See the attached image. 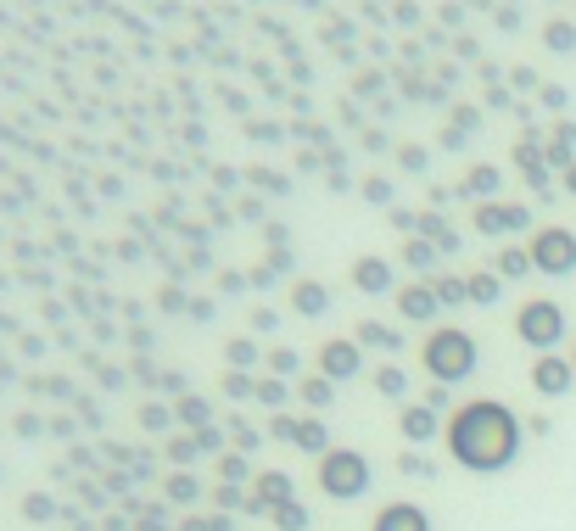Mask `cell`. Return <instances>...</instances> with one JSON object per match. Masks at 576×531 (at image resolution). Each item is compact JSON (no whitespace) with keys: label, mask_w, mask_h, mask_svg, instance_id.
Masks as SVG:
<instances>
[{"label":"cell","mask_w":576,"mask_h":531,"mask_svg":"<svg viewBox=\"0 0 576 531\" xmlns=\"http://www.w3.org/2000/svg\"><path fill=\"white\" fill-rule=\"evenodd\" d=\"M168 419H174V409H163V402H146V409H140V425H146V431H163Z\"/></svg>","instance_id":"ab89813d"},{"label":"cell","mask_w":576,"mask_h":531,"mask_svg":"<svg viewBox=\"0 0 576 531\" xmlns=\"http://www.w3.org/2000/svg\"><path fill=\"white\" fill-rule=\"evenodd\" d=\"M526 252H531V263H538L543 274H571L576 269V236H571V229H560V224L538 229Z\"/></svg>","instance_id":"5b68a950"},{"label":"cell","mask_w":576,"mask_h":531,"mask_svg":"<svg viewBox=\"0 0 576 531\" xmlns=\"http://www.w3.org/2000/svg\"><path fill=\"white\" fill-rule=\"evenodd\" d=\"M476 229H481V236H504V229H509L504 202H481V207H476Z\"/></svg>","instance_id":"d4e9b609"},{"label":"cell","mask_w":576,"mask_h":531,"mask_svg":"<svg viewBox=\"0 0 576 531\" xmlns=\"http://www.w3.org/2000/svg\"><path fill=\"white\" fill-rule=\"evenodd\" d=\"M397 313L409 319V325H431V319L442 313L431 280H414V286H397Z\"/></svg>","instance_id":"ba28073f"},{"label":"cell","mask_w":576,"mask_h":531,"mask_svg":"<svg viewBox=\"0 0 576 531\" xmlns=\"http://www.w3.org/2000/svg\"><path fill=\"white\" fill-rule=\"evenodd\" d=\"M370 531H431V515L420 503H380Z\"/></svg>","instance_id":"9c48e42d"},{"label":"cell","mask_w":576,"mask_h":531,"mask_svg":"<svg viewBox=\"0 0 576 531\" xmlns=\"http://www.w3.org/2000/svg\"><path fill=\"white\" fill-rule=\"evenodd\" d=\"M23 515H29V520H39V526H46V520L56 515V503H51V493H29V498H23Z\"/></svg>","instance_id":"d590c367"},{"label":"cell","mask_w":576,"mask_h":531,"mask_svg":"<svg viewBox=\"0 0 576 531\" xmlns=\"http://www.w3.org/2000/svg\"><path fill=\"white\" fill-rule=\"evenodd\" d=\"M296 431H303V414H269V436L274 442H296Z\"/></svg>","instance_id":"1f68e13d"},{"label":"cell","mask_w":576,"mask_h":531,"mask_svg":"<svg viewBox=\"0 0 576 531\" xmlns=\"http://www.w3.org/2000/svg\"><path fill=\"white\" fill-rule=\"evenodd\" d=\"M219 481H230V486H241V481H258V476H252V464H246V453H236V448H230V453L219 459Z\"/></svg>","instance_id":"83f0119b"},{"label":"cell","mask_w":576,"mask_h":531,"mask_svg":"<svg viewBox=\"0 0 576 531\" xmlns=\"http://www.w3.org/2000/svg\"><path fill=\"white\" fill-rule=\"evenodd\" d=\"M296 448L325 459L330 453V431H325V414H303V431H296Z\"/></svg>","instance_id":"2e32d148"},{"label":"cell","mask_w":576,"mask_h":531,"mask_svg":"<svg viewBox=\"0 0 576 531\" xmlns=\"http://www.w3.org/2000/svg\"><path fill=\"white\" fill-rule=\"evenodd\" d=\"M358 369H364V347H358L353 336H330V342L319 347V375H330V380H353Z\"/></svg>","instance_id":"8992f818"},{"label":"cell","mask_w":576,"mask_h":531,"mask_svg":"<svg viewBox=\"0 0 576 531\" xmlns=\"http://www.w3.org/2000/svg\"><path fill=\"white\" fill-rule=\"evenodd\" d=\"M168 459H174L179 470H185L190 459H202V453H196V436H174V442H168Z\"/></svg>","instance_id":"74e56055"},{"label":"cell","mask_w":576,"mask_h":531,"mask_svg":"<svg viewBox=\"0 0 576 531\" xmlns=\"http://www.w3.org/2000/svg\"><path fill=\"white\" fill-rule=\"evenodd\" d=\"M464 280H471V303H476V308H493L498 296H504V280H498L493 269H481V274H464Z\"/></svg>","instance_id":"44dd1931"},{"label":"cell","mask_w":576,"mask_h":531,"mask_svg":"<svg viewBox=\"0 0 576 531\" xmlns=\"http://www.w3.org/2000/svg\"><path fill=\"white\" fill-rule=\"evenodd\" d=\"M414 229H420V236L431 241L437 252H459V236L447 229V219H442V212H420V224H414Z\"/></svg>","instance_id":"ac0fdd59"},{"label":"cell","mask_w":576,"mask_h":531,"mask_svg":"<svg viewBox=\"0 0 576 531\" xmlns=\"http://www.w3.org/2000/svg\"><path fill=\"white\" fill-rule=\"evenodd\" d=\"M353 342H358V347H375V353H397V347H403V330L380 325V319H364V325L353 330Z\"/></svg>","instance_id":"5bb4252c"},{"label":"cell","mask_w":576,"mask_h":531,"mask_svg":"<svg viewBox=\"0 0 576 531\" xmlns=\"http://www.w3.org/2000/svg\"><path fill=\"white\" fill-rule=\"evenodd\" d=\"M224 364H230V369H252V364H258V347H252L246 336H236V342L224 347Z\"/></svg>","instance_id":"f546056e"},{"label":"cell","mask_w":576,"mask_h":531,"mask_svg":"<svg viewBox=\"0 0 576 531\" xmlns=\"http://www.w3.org/2000/svg\"><path fill=\"white\" fill-rule=\"evenodd\" d=\"M230 448H236V453H252V448H258V431H252L241 414L230 419Z\"/></svg>","instance_id":"d6a6232c"},{"label":"cell","mask_w":576,"mask_h":531,"mask_svg":"<svg viewBox=\"0 0 576 531\" xmlns=\"http://www.w3.org/2000/svg\"><path fill=\"white\" fill-rule=\"evenodd\" d=\"M420 402H425V409H437V414H454V386H442V380H431Z\"/></svg>","instance_id":"836d02e7"},{"label":"cell","mask_w":576,"mask_h":531,"mask_svg":"<svg viewBox=\"0 0 576 531\" xmlns=\"http://www.w3.org/2000/svg\"><path fill=\"white\" fill-rule=\"evenodd\" d=\"M531 269H538V263H531V252H526V246H504V252H498V263H493L498 280H521V274H531Z\"/></svg>","instance_id":"d6986e66"},{"label":"cell","mask_w":576,"mask_h":531,"mask_svg":"<svg viewBox=\"0 0 576 531\" xmlns=\"http://www.w3.org/2000/svg\"><path fill=\"white\" fill-rule=\"evenodd\" d=\"M252 498L263 503V515H274L280 503H291V498H296V481H291L286 470H263L258 481H252Z\"/></svg>","instance_id":"8fae6325"},{"label":"cell","mask_w":576,"mask_h":531,"mask_svg":"<svg viewBox=\"0 0 576 531\" xmlns=\"http://www.w3.org/2000/svg\"><path fill=\"white\" fill-rule=\"evenodd\" d=\"M543 106H554V112L565 106V90H560V84H548V90H543Z\"/></svg>","instance_id":"7dc6e473"},{"label":"cell","mask_w":576,"mask_h":531,"mask_svg":"<svg viewBox=\"0 0 576 531\" xmlns=\"http://www.w3.org/2000/svg\"><path fill=\"white\" fill-rule=\"evenodd\" d=\"M269 520H274V531H308V503H296V498H291V503L274 509Z\"/></svg>","instance_id":"4316f807"},{"label":"cell","mask_w":576,"mask_h":531,"mask_svg":"<svg viewBox=\"0 0 576 531\" xmlns=\"http://www.w3.org/2000/svg\"><path fill=\"white\" fill-rule=\"evenodd\" d=\"M174 419L190 425V431H202V425H213V402H207L202 392H185V397L174 402Z\"/></svg>","instance_id":"e0dca14e"},{"label":"cell","mask_w":576,"mask_h":531,"mask_svg":"<svg viewBox=\"0 0 576 531\" xmlns=\"http://www.w3.org/2000/svg\"><path fill=\"white\" fill-rule=\"evenodd\" d=\"M571 364H576V353H571Z\"/></svg>","instance_id":"681fc988"},{"label":"cell","mask_w":576,"mask_h":531,"mask_svg":"<svg viewBox=\"0 0 576 531\" xmlns=\"http://www.w3.org/2000/svg\"><path fill=\"white\" fill-rule=\"evenodd\" d=\"M397 470H403V476H420V481H431V476H437V464H431V459H420V453H409V459L397 464Z\"/></svg>","instance_id":"60d3db41"},{"label":"cell","mask_w":576,"mask_h":531,"mask_svg":"<svg viewBox=\"0 0 576 531\" xmlns=\"http://www.w3.org/2000/svg\"><path fill=\"white\" fill-rule=\"evenodd\" d=\"M543 39H548V51H576V29L571 23H548Z\"/></svg>","instance_id":"8d00e7d4"},{"label":"cell","mask_w":576,"mask_h":531,"mask_svg":"<svg viewBox=\"0 0 576 531\" xmlns=\"http://www.w3.org/2000/svg\"><path fill=\"white\" fill-rule=\"evenodd\" d=\"M431 291H437V303H442V308H459V303H471V280H459V274H437V280H431Z\"/></svg>","instance_id":"7402d4cb"},{"label":"cell","mask_w":576,"mask_h":531,"mask_svg":"<svg viewBox=\"0 0 576 531\" xmlns=\"http://www.w3.org/2000/svg\"><path fill=\"white\" fill-rule=\"evenodd\" d=\"M515 336H521L531 353H554V347H560V336H565V313H560V303H548V296L526 303V308L515 313Z\"/></svg>","instance_id":"277c9868"},{"label":"cell","mask_w":576,"mask_h":531,"mask_svg":"<svg viewBox=\"0 0 576 531\" xmlns=\"http://www.w3.org/2000/svg\"><path fill=\"white\" fill-rule=\"evenodd\" d=\"M442 258V252L431 246V241H425V236H409V241H403V263H409L414 274H425V269H431Z\"/></svg>","instance_id":"603a6c76"},{"label":"cell","mask_w":576,"mask_h":531,"mask_svg":"<svg viewBox=\"0 0 576 531\" xmlns=\"http://www.w3.org/2000/svg\"><path fill=\"white\" fill-rule=\"evenodd\" d=\"M498 185H504V174H498V168L493 162H481V168H471V174H464V196H476V202H493L498 196Z\"/></svg>","instance_id":"9a60e30c"},{"label":"cell","mask_w":576,"mask_h":531,"mask_svg":"<svg viewBox=\"0 0 576 531\" xmlns=\"http://www.w3.org/2000/svg\"><path fill=\"white\" fill-rule=\"evenodd\" d=\"M403 168H414V174L425 168V152H420V145H403Z\"/></svg>","instance_id":"bcb514c9"},{"label":"cell","mask_w":576,"mask_h":531,"mask_svg":"<svg viewBox=\"0 0 576 531\" xmlns=\"http://www.w3.org/2000/svg\"><path fill=\"white\" fill-rule=\"evenodd\" d=\"M576 380V364L560 353H538V364H531V392L538 397H565Z\"/></svg>","instance_id":"52a82bcc"},{"label":"cell","mask_w":576,"mask_h":531,"mask_svg":"<svg viewBox=\"0 0 576 531\" xmlns=\"http://www.w3.org/2000/svg\"><path fill=\"white\" fill-rule=\"evenodd\" d=\"M291 308L303 319H325L330 313V286L325 280H296L291 286Z\"/></svg>","instance_id":"7c38bea8"},{"label":"cell","mask_w":576,"mask_h":531,"mask_svg":"<svg viewBox=\"0 0 576 531\" xmlns=\"http://www.w3.org/2000/svg\"><path fill=\"white\" fill-rule=\"evenodd\" d=\"M252 330H263V336H269V330H280V319H274L269 308H258V313H252Z\"/></svg>","instance_id":"f6af8a7d"},{"label":"cell","mask_w":576,"mask_h":531,"mask_svg":"<svg viewBox=\"0 0 576 531\" xmlns=\"http://www.w3.org/2000/svg\"><path fill=\"white\" fill-rule=\"evenodd\" d=\"M364 202H380V207H387V202H392V185H387V179H364Z\"/></svg>","instance_id":"b9f144b4"},{"label":"cell","mask_w":576,"mask_h":531,"mask_svg":"<svg viewBox=\"0 0 576 531\" xmlns=\"http://www.w3.org/2000/svg\"><path fill=\"white\" fill-rule=\"evenodd\" d=\"M397 431H403V442H414V448H425L437 431H447V425L437 419V409H425V402H409V409L397 414Z\"/></svg>","instance_id":"30bf717a"},{"label":"cell","mask_w":576,"mask_h":531,"mask_svg":"<svg viewBox=\"0 0 576 531\" xmlns=\"http://www.w3.org/2000/svg\"><path fill=\"white\" fill-rule=\"evenodd\" d=\"M140 531H168V515H163V509H146V515H140Z\"/></svg>","instance_id":"ee69618b"},{"label":"cell","mask_w":576,"mask_h":531,"mask_svg":"<svg viewBox=\"0 0 576 531\" xmlns=\"http://www.w3.org/2000/svg\"><path fill=\"white\" fill-rule=\"evenodd\" d=\"M303 402H308L313 414H325L330 402H336V380L330 375H303Z\"/></svg>","instance_id":"ffe728a7"},{"label":"cell","mask_w":576,"mask_h":531,"mask_svg":"<svg viewBox=\"0 0 576 531\" xmlns=\"http://www.w3.org/2000/svg\"><path fill=\"white\" fill-rule=\"evenodd\" d=\"M504 212H509V229H526V224H531V212H526L521 202H504Z\"/></svg>","instance_id":"7bdbcfd3"},{"label":"cell","mask_w":576,"mask_h":531,"mask_svg":"<svg viewBox=\"0 0 576 531\" xmlns=\"http://www.w3.org/2000/svg\"><path fill=\"white\" fill-rule=\"evenodd\" d=\"M258 402L280 414V409H286V380H280V375H263V380H258Z\"/></svg>","instance_id":"4dcf8cb0"},{"label":"cell","mask_w":576,"mask_h":531,"mask_svg":"<svg viewBox=\"0 0 576 531\" xmlns=\"http://www.w3.org/2000/svg\"><path fill=\"white\" fill-rule=\"evenodd\" d=\"M447 453H454L471 476H498L515 464L521 453V436L526 425L515 419V409L498 397H476V402H459L454 414H447Z\"/></svg>","instance_id":"6da1fadb"},{"label":"cell","mask_w":576,"mask_h":531,"mask_svg":"<svg viewBox=\"0 0 576 531\" xmlns=\"http://www.w3.org/2000/svg\"><path fill=\"white\" fill-rule=\"evenodd\" d=\"M565 190H571V196H576V162L565 168Z\"/></svg>","instance_id":"c3c4849f"},{"label":"cell","mask_w":576,"mask_h":531,"mask_svg":"<svg viewBox=\"0 0 576 531\" xmlns=\"http://www.w3.org/2000/svg\"><path fill=\"white\" fill-rule=\"evenodd\" d=\"M353 286L364 291V296L392 291V263H387V258H358V263H353Z\"/></svg>","instance_id":"4fadbf2b"},{"label":"cell","mask_w":576,"mask_h":531,"mask_svg":"<svg viewBox=\"0 0 576 531\" xmlns=\"http://www.w3.org/2000/svg\"><path fill=\"white\" fill-rule=\"evenodd\" d=\"M420 364L431 380H442V386H459V380H471L481 353H476V336L459 330V325H437L431 336L420 342Z\"/></svg>","instance_id":"7a4b0ae2"},{"label":"cell","mask_w":576,"mask_h":531,"mask_svg":"<svg viewBox=\"0 0 576 531\" xmlns=\"http://www.w3.org/2000/svg\"><path fill=\"white\" fill-rule=\"evenodd\" d=\"M190 436H196V453H219L224 448V431H219V425H202V431H190Z\"/></svg>","instance_id":"f35d334b"},{"label":"cell","mask_w":576,"mask_h":531,"mask_svg":"<svg viewBox=\"0 0 576 531\" xmlns=\"http://www.w3.org/2000/svg\"><path fill=\"white\" fill-rule=\"evenodd\" d=\"M375 392L380 397H403V392H409V369H397V364L375 369Z\"/></svg>","instance_id":"f1b7e54d"},{"label":"cell","mask_w":576,"mask_h":531,"mask_svg":"<svg viewBox=\"0 0 576 531\" xmlns=\"http://www.w3.org/2000/svg\"><path fill=\"white\" fill-rule=\"evenodd\" d=\"M224 397H236V402H258V375L252 369H224Z\"/></svg>","instance_id":"cb8c5ba5"},{"label":"cell","mask_w":576,"mask_h":531,"mask_svg":"<svg viewBox=\"0 0 576 531\" xmlns=\"http://www.w3.org/2000/svg\"><path fill=\"white\" fill-rule=\"evenodd\" d=\"M202 498V481L190 476V470H174L168 476V503H196Z\"/></svg>","instance_id":"484cf974"},{"label":"cell","mask_w":576,"mask_h":531,"mask_svg":"<svg viewBox=\"0 0 576 531\" xmlns=\"http://www.w3.org/2000/svg\"><path fill=\"white\" fill-rule=\"evenodd\" d=\"M319 493L336 498V503H353L370 493V459L353 453V448H330L319 459Z\"/></svg>","instance_id":"3957f363"},{"label":"cell","mask_w":576,"mask_h":531,"mask_svg":"<svg viewBox=\"0 0 576 531\" xmlns=\"http://www.w3.org/2000/svg\"><path fill=\"white\" fill-rule=\"evenodd\" d=\"M269 369L286 380V375H296V369H303V358H296V347H274V353H269Z\"/></svg>","instance_id":"e575fe53"}]
</instances>
